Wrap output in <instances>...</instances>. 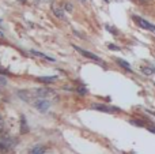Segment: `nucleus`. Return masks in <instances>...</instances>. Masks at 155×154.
<instances>
[{"mask_svg": "<svg viewBox=\"0 0 155 154\" xmlns=\"http://www.w3.org/2000/svg\"><path fill=\"white\" fill-rule=\"evenodd\" d=\"M105 27H106V30H109V32L112 33V34H114V35H117V34H118V32H117V30L114 29V27L109 26V25H106V26H105Z\"/></svg>", "mask_w": 155, "mask_h": 154, "instance_id": "4468645a", "label": "nucleus"}, {"mask_svg": "<svg viewBox=\"0 0 155 154\" xmlns=\"http://www.w3.org/2000/svg\"><path fill=\"white\" fill-rule=\"evenodd\" d=\"M3 37H4V34H3V33L0 32V38H3Z\"/></svg>", "mask_w": 155, "mask_h": 154, "instance_id": "4be33fe9", "label": "nucleus"}, {"mask_svg": "<svg viewBox=\"0 0 155 154\" xmlns=\"http://www.w3.org/2000/svg\"><path fill=\"white\" fill-rule=\"evenodd\" d=\"M140 3H143V4H148V3H151L153 0H139Z\"/></svg>", "mask_w": 155, "mask_h": 154, "instance_id": "6ab92c4d", "label": "nucleus"}, {"mask_svg": "<svg viewBox=\"0 0 155 154\" xmlns=\"http://www.w3.org/2000/svg\"><path fill=\"white\" fill-rule=\"evenodd\" d=\"M57 79V76H40V78H38V81L41 82V83H53L54 81H56Z\"/></svg>", "mask_w": 155, "mask_h": 154, "instance_id": "1a4fd4ad", "label": "nucleus"}, {"mask_svg": "<svg viewBox=\"0 0 155 154\" xmlns=\"http://www.w3.org/2000/svg\"><path fill=\"white\" fill-rule=\"evenodd\" d=\"M0 85H2V86H4V85H5V79L2 78V76H0Z\"/></svg>", "mask_w": 155, "mask_h": 154, "instance_id": "aec40b11", "label": "nucleus"}, {"mask_svg": "<svg viewBox=\"0 0 155 154\" xmlns=\"http://www.w3.org/2000/svg\"><path fill=\"white\" fill-rule=\"evenodd\" d=\"M34 95L35 98H46L51 97V95H54V92L52 89H46V87H38V89L34 90Z\"/></svg>", "mask_w": 155, "mask_h": 154, "instance_id": "39448f33", "label": "nucleus"}, {"mask_svg": "<svg viewBox=\"0 0 155 154\" xmlns=\"http://www.w3.org/2000/svg\"><path fill=\"white\" fill-rule=\"evenodd\" d=\"M29 126H27V123H26V117L22 115L21 116V134H27L29 132Z\"/></svg>", "mask_w": 155, "mask_h": 154, "instance_id": "423d86ee", "label": "nucleus"}, {"mask_svg": "<svg viewBox=\"0 0 155 154\" xmlns=\"http://www.w3.org/2000/svg\"><path fill=\"white\" fill-rule=\"evenodd\" d=\"M79 2H80V3H84V2H86V0H79Z\"/></svg>", "mask_w": 155, "mask_h": 154, "instance_id": "5701e85b", "label": "nucleus"}, {"mask_svg": "<svg viewBox=\"0 0 155 154\" xmlns=\"http://www.w3.org/2000/svg\"><path fill=\"white\" fill-rule=\"evenodd\" d=\"M30 53L34 55V56H37V57H42V59L48 60V62H54L53 57L48 56V55H45V53H41V52H37V51H30Z\"/></svg>", "mask_w": 155, "mask_h": 154, "instance_id": "6e6552de", "label": "nucleus"}, {"mask_svg": "<svg viewBox=\"0 0 155 154\" xmlns=\"http://www.w3.org/2000/svg\"><path fill=\"white\" fill-rule=\"evenodd\" d=\"M109 49H112V51H120V48L118 46H116V45H113V44H109Z\"/></svg>", "mask_w": 155, "mask_h": 154, "instance_id": "f3484780", "label": "nucleus"}, {"mask_svg": "<svg viewBox=\"0 0 155 154\" xmlns=\"http://www.w3.org/2000/svg\"><path fill=\"white\" fill-rule=\"evenodd\" d=\"M72 46H74V49H75V51H78V52H79L80 55H82V56L87 57V59H90V60H94V62L99 63V64H101V65H105V64H104V62H102V59H101V57H98V56H97V55L91 53V52L86 51V49H82V48H79V46L74 45V44H72Z\"/></svg>", "mask_w": 155, "mask_h": 154, "instance_id": "f257e3e1", "label": "nucleus"}, {"mask_svg": "<svg viewBox=\"0 0 155 154\" xmlns=\"http://www.w3.org/2000/svg\"><path fill=\"white\" fill-rule=\"evenodd\" d=\"M147 130H148V131H150V132H153V134H155V127H154V126H151V127H148V128H147Z\"/></svg>", "mask_w": 155, "mask_h": 154, "instance_id": "a211bd4d", "label": "nucleus"}, {"mask_svg": "<svg viewBox=\"0 0 155 154\" xmlns=\"http://www.w3.org/2000/svg\"><path fill=\"white\" fill-rule=\"evenodd\" d=\"M46 149L44 146H35L29 152V154H45Z\"/></svg>", "mask_w": 155, "mask_h": 154, "instance_id": "9d476101", "label": "nucleus"}, {"mask_svg": "<svg viewBox=\"0 0 155 154\" xmlns=\"http://www.w3.org/2000/svg\"><path fill=\"white\" fill-rule=\"evenodd\" d=\"M142 72L144 74V75L150 76V75H153V74L155 72V70H154L153 67H142Z\"/></svg>", "mask_w": 155, "mask_h": 154, "instance_id": "f8f14e48", "label": "nucleus"}, {"mask_svg": "<svg viewBox=\"0 0 155 154\" xmlns=\"http://www.w3.org/2000/svg\"><path fill=\"white\" fill-rule=\"evenodd\" d=\"M3 128V119H2V116H0V130Z\"/></svg>", "mask_w": 155, "mask_h": 154, "instance_id": "412c9836", "label": "nucleus"}, {"mask_svg": "<svg viewBox=\"0 0 155 154\" xmlns=\"http://www.w3.org/2000/svg\"><path fill=\"white\" fill-rule=\"evenodd\" d=\"M65 11H68V12L72 11V4H71V3H67V4H65Z\"/></svg>", "mask_w": 155, "mask_h": 154, "instance_id": "dca6fc26", "label": "nucleus"}, {"mask_svg": "<svg viewBox=\"0 0 155 154\" xmlns=\"http://www.w3.org/2000/svg\"><path fill=\"white\" fill-rule=\"evenodd\" d=\"M52 11H53V14L57 16V18L64 19V12H63L61 8H59V7H56V5H53V7H52Z\"/></svg>", "mask_w": 155, "mask_h": 154, "instance_id": "9b49d317", "label": "nucleus"}, {"mask_svg": "<svg viewBox=\"0 0 155 154\" xmlns=\"http://www.w3.org/2000/svg\"><path fill=\"white\" fill-rule=\"evenodd\" d=\"M116 63H117L120 67H123L124 70H127V71H129V72H132L131 64H129L128 62H125V60H123V59H116Z\"/></svg>", "mask_w": 155, "mask_h": 154, "instance_id": "0eeeda50", "label": "nucleus"}, {"mask_svg": "<svg viewBox=\"0 0 155 154\" xmlns=\"http://www.w3.org/2000/svg\"><path fill=\"white\" fill-rule=\"evenodd\" d=\"M34 106L35 109H37L38 112H46L49 109V106H51V102H49L48 100H45V98H38V100L34 101Z\"/></svg>", "mask_w": 155, "mask_h": 154, "instance_id": "20e7f679", "label": "nucleus"}, {"mask_svg": "<svg viewBox=\"0 0 155 154\" xmlns=\"http://www.w3.org/2000/svg\"><path fill=\"white\" fill-rule=\"evenodd\" d=\"M131 124L139 126V127H144V123H143V122H139V120H131Z\"/></svg>", "mask_w": 155, "mask_h": 154, "instance_id": "2eb2a0df", "label": "nucleus"}, {"mask_svg": "<svg viewBox=\"0 0 155 154\" xmlns=\"http://www.w3.org/2000/svg\"><path fill=\"white\" fill-rule=\"evenodd\" d=\"M132 18H134V21L136 22V25H137V26H140V27H142V29H144V30H150V32L155 33V25L150 23V22H148V21H146V19L140 18V16H137V15H134V16H132Z\"/></svg>", "mask_w": 155, "mask_h": 154, "instance_id": "f03ea898", "label": "nucleus"}, {"mask_svg": "<svg viewBox=\"0 0 155 154\" xmlns=\"http://www.w3.org/2000/svg\"><path fill=\"white\" fill-rule=\"evenodd\" d=\"M91 108L97 109V111H101V112H106V113H116V112H120V109L116 108V106L104 105V104H94V105H91Z\"/></svg>", "mask_w": 155, "mask_h": 154, "instance_id": "7ed1b4c3", "label": "nucleus"}, {"mask_svg": "<svg viewBox=\"0 0 155 154\" xmlns=\"http://www.w3.org/2000/svg\"><path fill=\"white\" fill-rule=\"evenodd\" d=\"M0 22H2V19H0Z\"/></svg>", "mask_w": 155, "mask_h": 154, "instance_id": "b1692460", "label": "nucleus"}, {"mask_svg": "<svg viewBox=\"0 0 155 154\" xmlns=\"http://www.w3.org/2000/svg\"><path fill=\"white\" fill-rule=\"evenodd\" d=\"M76 90H78V93H79L80 95H84V94H87V89H86L84 86H79Z\"/></svg>", "mask_w": 155, "mask_h": 154, "instance_id": "ddd939ff", "label": "nucleus"}]
</instances>
